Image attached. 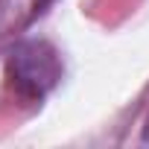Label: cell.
I'll return each mask as SVG.
<instances>
[{
    "instance_id": "6da1fadb",
    "label": "cell",
    "mask_w": 149,
    "mask_h": 149,
    "mask_svg": "<svg viewBox=\"0 0 149 149\" xmlns=\"http://www.w3.org/2000/svg\"><path fill=\"white\" fill-rule=\"evenodd\" d=\"M6 79L24 100H44L61 79L58 53L47 41H21L6 58Z\"/></svg>"
},
{
    "instance_id": "7a4b0ae2",
    "label": "cell",
    "mask_w": 149,
    "mask_h": 149,
    "mask_svg": "<svg viewBox=\"0 0 149 149\" xmlns=\"http://www.w3.org/2000/svg\"><path fill=\"white\" fill-rule=\"evenodd\" d=\"M44 3H47V0H3V3H0V15H6L9 21H12V15H15V21H18L21 6H26L24 12L35 15V12H38V6H44Z\"/></svg>"
},
{
    "instance_id": "3957f363",
    "label": "cell",
    "mask_w": 149,
    "mask_h": 149,
    "mask_svg": "<svg viewBox=\"0 0 149 149\" xmlns=\"http://www.w3.org/2000/svg\"><path fill=\"white\" fill-rule=\"evenodd\" d=\"M140 143H143V146H149V117H146V123H143V134H140Z\"/></svg>"
}]
</instances>
